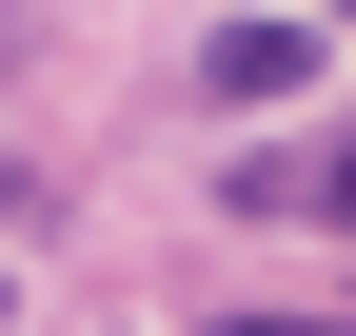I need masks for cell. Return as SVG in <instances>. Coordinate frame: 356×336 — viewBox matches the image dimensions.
<instances>
[{
    "mask_svg": "<svg viewBox=\"0 0 356 336\" xmlns=\"http://www.w3.org/2000/svg\"><path fill=\"white\" fill-rule=\"evenodd\" d=\"M277 20H356V0H277Z\"/></svg>",
    "mask_w": 356,
    "mask_h": 336,
    "instance_id": "cell-3",
    "label": "cell"
},
{
    "mask_svg": "<svg viewBox=\"0 0 356 336\" xmlns=\"http://www.w3.org/2000/svg\"><path fill=\"white\" fill-rule=\"evenodd\" d=\"M337 218H356V158H337Z\"/></svg>",
    "mask_w": 356,
    "mask_h": 336,
    "instance_id": "cell-4",
    "label": "cell"
},
{
    "mask_svg": "<svg viewBox=\"0 0 356 336\" xmlns=\"http://www.w3.org/2000/svg\"><path fill=\"white\" fill-rule=\"evenodd\" d=\"M0 317H20V277H0Z\"/></svg>",
    "mask_w": 356,
    "mask_h": 336,
    "instance_id": "cell-5",
    "label": "cell"
},
{
    "mask_svg": "<svg viewBox=\"0 0 356 336\" xmlns=\"http://www.w3.org/2000/svg\"><path fill=\"white\" fill-rule=\"evenodd\" d=\"M198 79H218L238 119H257V99H297V79H317V20H277V0H257V20H218V40H198Z\"/></svg>",
    "mask_w": 356,
    "mask_h": 336,
    "instance_id": "cell-1",
    "label": "cell"
},
{
    "mask_svg": "<svg viewBox=\"0 0 356 336\" xmlns=\"http://www.w3.org/2000/svg\"><path fill=\"white\" fill-rule=\"evenodd\" d=\"M218 336H337V317H218Z\"/></svg>",
    "mask_w": 356,
    "mask_h": 336,
    "instance_id": "cell-2",
    "label": "cell"
}]
</instances>
